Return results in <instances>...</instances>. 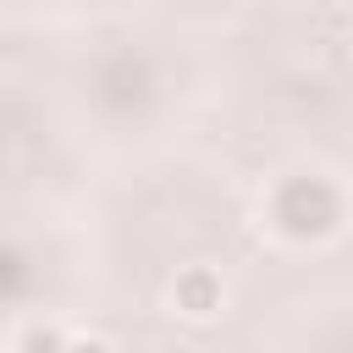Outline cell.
I'll list each match as a JSON object with an SVG mask.
<instances>
[{"instance_id":"cell-1","label":"cell","mask_w":353,"mask_h":353,"mask_svg":"<svg viewBox=\"0 0 353 353\" xmlns=\"http://www.w3.org/2000/svg\"><path fill=\"white\" fill-rule=\"evenodd\" d=\"M276 221L292 232V237H320L336 226V193L320 182V176H298L276 193Z\"/></svg>"},{"instance_id":"cell-2","label":"cell","mask_w":353,"mask_h":353,"mask_svg":"<svg viewBox=\"0 0 353 353\" xmlns=\"http://www.w3.org/2000/svg\"><path fill=\"white\" fill-rule=\"evenodd\" d=\"M176 303L188 314H210V309H221V281L210 270H182L176 276Z\"/></svg>"},{"instance_id":"cell-3","label":"cell","mask_w":353,"mask_h":353,"mask_svg":"<svg viewBox=\"0 0 353 353\" xmlns=\"http://www.w3.org/2000/svg\"><path fill=\"white\" fill-rule=\"evenodd\" d=\"M22 353H66V342L44 325V331H28V336H22Z\"/></svg>"},{"instance_id":"cell-4","label":"cell","mask_w":353,"mask_h":353,"mask_svg":"<svg viewBox=\"0 0 353 353\" xmlns=\"http://www.w3.org/2000/svg\"><path fill=\"white\" fill-rule=\"evenodd\" d=\"M66 353H110V347H105V342H72Z\"/></svg>"}]
</instances>
